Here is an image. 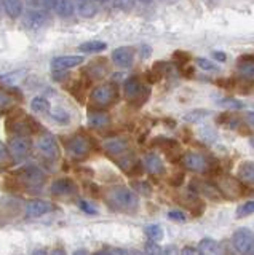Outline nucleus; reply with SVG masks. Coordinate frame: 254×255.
<instances>
[{"label":"nucleus","mask_w":254,"mask_h":255,"mask_svg":"<svg viewBox=\"0 0 254 255\" xmlns=\"http://www.w3.org/2000/svg\"><path fill=\"white\" fill-rule=\"evenodd\" d=\"M54 2H30L22 16V26L26 29H40L50 19V8Z\"/></svg>","instance_id":"1"},{"label":"nucleus","mask_w":254,"mask_h":255,"mask_svg":"<svg viewBox=\"0 0 254 255\" xmlns=\"http://www.w3.org/2000/svg\"><path fill=\"white\" fill-rule=\"evenodd\" d=\"M109 203H112L117 209L126 211V212H134L139 206V198L133 190L126 187H114L109 190L107 193Z\"/></svg>","instance_id":"2"},{"label":"nucleus","mask_w":254,"mask_h":255,"mask_svg":"<svg viewBox=\"0 0 254 255\" xmlns=\"http://www.w3.org/2000/svg\"><path fill=\"white\" fill-rule=\"evenodd\" d=\"M13 175L21 182L22 187L40 188L45 183V174L37 166H22Z\"/></svg>","instance_id":"3"},{"label":"nucleus","mask_w":254,"mask_h":255,"mask_svg":"<svg viewBox=\"0 0 254 255\" xmlns=\"http://www.w3.org/2000/svg\"><path fill=\"white\" fill-rule=\"evenodd\" d=\"M232 244L240 255H254V233L250 228H238L232 236Z\"/></svg>","instance_id":"4"},{"label":"nucleus","mask_w":254,"mask_h":255,"mask_svg":"<svg viewBox=\"0 0 254 255\" xmlns=\"http://www.w3.org/2000/svg\"><path fill=\"white\" fill-rule=\"evenodd\" d=\"M10 155L16 163H22L29 158L32 150V142L29 137H13L10 140Z\"/></svg>","instance_id":"5"},{"label":"nucleus","mask_w":254,"mask_h":255,"mask_svg":"<svg viewBox=\"0 0 254 255\" xmlns=\"http://www.w3.org/2000/svg\"><path fill=\"white\" fill-rule=\"evenodd\" d=\"M117 99V90L112 85H101L91 91V101L99 107H107Z\"/></svg>","instance_id":"6"},{"label":"nucleus","mask_w":254,"mask_h":255,"mask_svg":"<svg viewBox=\"0 0 254 255\" xmlns=\"http://www.w3.org/2000/svg\"><path fill=\"white\" fill-rule=\"evenodd\" d=\"M37 148L46 159H51V161H54V159L59 158V145H58L56 139H54L51 134L42 135V137L37 140Z\"/></svg>","instance_id":"7"},{"label":"nucleus","mask_w":254,"mask_h":255,"mask_svg":"<svg viewBox=\"0 0 254 255\" xmlns=\"http://www.w3.org/2000/svg\"><path fill=\"white\" fill-rule=\"evenodd\" d=\"M123 90H125L126 98H128L130 101L139 99V106L141 104H144L146 99L149 98V96H142V91H147V90H144V86H142V83L139 82L138 77H131V78L126 80L125 85H123Z\"/></svg>","instance_id":"8"},{"label":"nucleus","mask_w":254,"mask_h":255,"mask_svg":"<svg viewBox=\"0 0 254 255\" xmlns=\"http://www.w3.org/2000/svg\"><path fill=\"white\" fill-rule=\"evenodd\" d=\"M67 151L72 158L83 159L90 153V145L83 137H72L67 142Z\"/></svg>","instance_id":"9"},{"label":"nucleus","mask_w":254,"mask_h":255,"mask_svg":"<svg viewBox=\"0 0 254 255\" xmlns=\"http://www.w3.org/2000/svg\"><path fill=\"white\" fill-rule=\"evenodd\" d=\"M83 62V56H58L51 61V69L54 72H62L80 66Z\"/></svg>","instance_id":"10"},{"label":"nucleus","mask_w":254,"mask_h":255,"mask_svg":"<svg viewBox=\"0 0 254 255\" xmlns=\"http://www.w3.org/2000/svg\"><path fill=\"white\" fill-rule=\"evenodd\" d=\"M133 59H134V51L133 48H128V46H120L114 50L112 53V61L117 64L118 67H130L133 64Z\"/></svg>","instance_id":"11"},{"label":"nucleus","mask_w":254,"mask_h":255,"mask_svg":"<svg viewBox=\"0 0 254 255\" xmlns=\"http://www.w3.org/2000/svg\"><path fill=\"white\" fill-rule=\"evenodd\" d=\"M102 147L106 148V151L109 155H114V156H123L126 155V151H128V142L125 139H107L102 142Z\"/></svg>","instance_id":"12"},{"label":"nucleus","mask_w":254,"mask_h":255,"mask_svg":"<svg viewBox=\"0 0 254 255\" xmlns=\"http://www.w3.org/2000/svg\"><path fill=\"white\" fill-rule=\"evenodd\" d=\"M77 191L75 183L70 179H58L51 183V193L58 196H70Z\"/></svg>","instance_id":"13"},{"label":"nucleus","mask_w":254,"mask_h":255,"mask_svg":"<svg viewBox=\"0 0 254 255\" xmlns=\"http://www.w3.org/2000/svg\"><path fill=\"white\" fill-rule=\"evenodd\" d=\"M182 163L187 167V169L194 171V172H203L206 169V161L202 155L194 153V151H189L184 156H182Z\"/></svg>","instance_id":"14"},{"label":"nucleus","mask_w":254,"mask_h":255,"mask_svg":"<svg viewBox=\"0 0 254 255\" xmlns=\"http://www.w3.org/2000/svg\"><path fill=\"white\" fill-rule=\"evenodd\" d=\"M50 211H51V204L43 201V199H32V201L27 203V207H26V212L29 217H40V215Z\"/></svg>","instance_id":"15"},{"label":"nucleus","mask_w":254,"mask_h":255,"mask_svg":"<svg viewBox=\"0 0 254 255\" xmlns=\"http://www.w3.org/2000/svg\"><path fill=\"white\" fill-rule=\"evenodd\" d=\"M88 125L93 128H106L110 125V117L104 110H90Z\"/></svg>","instance_id":"16"},{"label":"nucleus","mask_w":254,"mask_h":255,"mask_svg":"<svg viewBox=\"0 0 254 255\" xmlns=\"http://www.w3.org/2000/svg\"><path fill=\"white\" fill-rule=\"evenodd\" d=\"M198 254L200 255H222L219 244L214 241L213 238H203L200 243H198Z\"/></svg>","instance_id":"17"},{"label":"nucleus","mask_w":254,"mask_h":255,"mask_svg":"<svg viewBox=\"0 0 254 255\" xmlns=\"http://www.w3.org/2000/svg\"><path fill=\"white\" fill-rule=\"evenodd\" d=\"M144 166H146V169H147L150 174L160 175V174L165 172L163 161L160 159V156L155 155V153H149V155H146V158H144Z\"/></svg>","instance_id":"18"},{"label":"nucleus","mask_w":254,"mask_h":255,"mask_svg":"<svg viewBox=\"0 0 254 255\" xmlns=\"http://www.w3.org/2000/svg\"><path fill=\"white\" fill-rule=\"evenodd\" d=\"M238 179L254 185V161H245L238 166Z\"/></svg>","instance_id":"19"},{"label":"nucleus","mask_w":254,"mask_h":255,"mask_svg":"<svg viewBox=\"0 0 254 255\" xmlns=\"http://www.w3.org/2000/svg\"><path fill=\"white\" fill-rule=\"evenodd\" d=\"M75 6H77V13L80 14L82 18H93V16L98 13L96 2H88V0H85V2H77Z\"/></svg>","instance_id":"20"},{"label":"nucleus","mask_w":254,"mask_h":255,"mask_svg":"<svg viewBox=\"0 0 254 255\" xmlns=\"http://www.w3.org/2000/svg\"><path fill=\"white\" fill-rule=\"evenodd\" d=\"M74 8L75 3L74 2H67V0H61V2H54L53 3V10L56 11L61 18H69V16L74 14Z\"/></svg>","instance_id":"21"},{"label":"nucleus","mask_w":254,"mask_h":255,"mask_svg":"<svg viewBox=\"0 0 254 255\" xmlns=\"http://www.w3.org/2000/svg\"><path fill=\"white\" fill-rule=\"evenodd\" d=\"M3 11L13 19L19 18L22 14V2H18V0H6V2H3Z\"/></svg>","instance_id":"22"},{"label":"nucleus","mask_w":254,"mask_h":255,"mask_svg":"<svg viewBox=\"0 0 254 255\" xmlns=\"http://www.w3.org/2000/svg\"><path fill=\"white\" fill-rule=\"evenodd\" d=\"M107 48V43L99 42V40H90V42H85L78 46V50L82 53H101Z\"/></svg>","instance_id":"23"},{"label":"nucleus","mask_w":254,"mask_h":255,"mask_svg":"<svg viewBox=\"0 0 254 255\" xmlns=\"http://www.w3.org/2000/svg\"><path fill=\"white\" fill-rule=\"evenodd\" d=\"M211 112L210 110H205V109H195V110H190L184 115V120L187 123H198L202 122V120L208 118Z\"/></svg>","instance_id":"24"},{"label":"nucleus","mask_w":254,"mask_h":255,"mask_svg":"<svg viewBox=\"0 0 254 255\" xmlns=\"http://www.w3.org/2000/svg\"><path fill=\"white\" fill-rule=\"evenodd\" d=\"M30 109H32L35 114H46V112L51 110L50 102L45 98H42V96H37V98L30 101Z\"/></svg>","instance_id":"25"},{"label":"nucleus","mask_w":254,"mask_h":255,"mask_svg":"<svg viewBox=\"0 0 254 255\" xmlns=\"http://www.w3.org/2000/svg\"><path fill=\"white\" fill-rule=\"evenodd\" d=\"M50 117L54 120V122H58L61 125H67L70 122V114L62 107H54L50 110Z\"/></svg>","instance_id":"26"},{"label":"nucleus","mask_w":254,"mask_h":255,"mask_svg":"<svg viewBox=\"0 0 254 255\" xmlns=\"http://www.w3.org/2000/svg\"><path fill=\"white\" fill-rule=\"evenodd\" d=\"M152 145H154V147H160V148L166 150V153H168V151L176 150V148L179 147L176 140L166 139V137H155V139L152 140Z\"/></svg>","instance_id":"27"},{"label":"nucleus","mask_w":254,"mask_h":255,"mask_svg":"<svg viewBox=\"0 0 254 255\" xmlns=\"http://www.w3.org/2000/svg\"><path fill=\"white\" fill-rule=\"evenodd\" d=\"M146 235H147V238L150 239V241L158 243V241H162V238H163V230H162L160 225H147L146 227Z\"/></svg>","instance_id":"28"},{"label":"nucleus","mask_w":254,"mask_h":255,"mask_svg":"<svg viewBox=\"0 0 254 255\" xmlns=\"http://www.w3.org/2000/svg\"><path fill=\"white\" fill-rule=\"evenodd\" d=\"M254 214V199H251V201H246L243 203L240 207L237 209V217H246V215H251Z\"/></svg>","instance_id":"29"},{"label":"nucleus","mask_w":254,"mask_h":255,"mask_svg":"<svg viewBox=\"0 0 254 255\" xmlns=\"http://www.w3.org/2000/svg\"><path fill=\"white\" fill-rule=\"evenodd\" d=\"M238 72H240V74L246 78H253L254 77V62H248V61L240 62Z\"/></svg>","instance_id":"30"},{"label":"nucleus","mask_w":254,"mask_h":255,"mask_svg":"<svg viewBox=\"0 0 254 255\" xmlns=\"http://www.w3.org/2000/svg\"><path fill=\"white\" fill-rule=\"evenodd\" d=\"M195 61H197V66L200 67V69H203V70H206V72H218V70H219V67L216 66V64L211 62L210 59H205V58H197Z\"/></svg>","instance_id":"31"},{"label":"nucleus","mask_w":254,"mask_h":255,"mask_svg":"<svg viewBox=\"0 0 254 255\" xmlns=\"http://www.w3.org/2000/svg\"><path fill=\"white\" fill-rule=\"evenodd\" d=\"M190 59H192V56H190L189 53H186V51H182V50L174 51V54H173V61L182 64V66H186L187 62H190Z\"/></svg>","instance_id":"32"},{"label":"nucleus","mask_w":254,"mask_h":255,"mask_svg":"<svg viewBox=\"0 0 254 255\" xmlns=\"http://www.w3.org/2000/svg\"><path fill=\"white\" fill-rule=\"evenodd\" d=\"M131 187L134 190H138L139 193H142L144 196H149L150 193H152V188H150V185H149V183H146V182H133Z\"/></svg>","instance_id":"33"},{"label":"nucleus","mask_w":254,"mask_h":255,"mask_svg":"<svg viewBox=\"0 0 254 255\" xmlns=\"http://www.w3.org/2000/svg\"><path fill=\"white\" fill-rule=\"evenodd\" d=\"M146 255H163V249L157 243L149 241L146 244Z\"/></svg>","instance_id":"34"},{"label":"nucleus","mask_w":254,"mask_h":255,"mask_svg":"<svg viewBox=\"0 0 254 255\" xmlns=\"http://www.w3.org/2000/svg\"><path fill=\"white\" fill-rule=\"evenodd\" d=\"M218 104L222 107H227V109H242L243 107V104L235 99H222V101H218Z\"/></svg>","instance_id":"35"},{"label":"nucleus","mask_w":254,"mask_h":255,"mask_svg":"<svg viewBox=\"0 0 254 255\" xmlns=\"http://www.w3.org/2000/svg\"><path fill=\"white\" fill-rule=\"evenodd\" d=\"M10 159V150L5 147L3 142H0V164H5Z\"/></svg>","instance_id":"36"},{"label":"nucleus","mask_w":254,"mask_h":255,"mask_svg":"<svg viewBox=\"0 0 254 255\" xmlns=\"http://www.w3.org/2000/svg\"><path fill=\"white\" fill-rule=\"evenodd\" d=\"M168 219L176 220V222H184L186 220V214L181 211H170L168 212Z\"/></svg>","instance_id":"37"},{"label":"nucleus","mask_w":254,"mask_h":255,"mask_svg":"<svg viewBox=\"0 0 254 255\" xmlns=\"http://www.w3.org/2000/svg\"><path fill=\"white\" fill-rule=\"evenodd\" d=\"M78 206L82 207V209L86 212V214H90V215H96L98 214V211H96V207H93L91 204H88V203H85V201H80L78 203Z\"/></svg>","instance_id":"38"},{"label":"nucleus","mask_w":254,"mask_h":255,"mask_svg":"<svg viewBox=\"0 0 254 255\" xmlns=\"http://www.w3.org/2000/svg\"><path fill=\"white\" fill-rule=\"evenodd\" d=\"M146 75H147V80H149L150 83H157L158 80H160V78L163 77L162 74H158V72H157V70H154V69H152V70H149Z\"/></svg>","instance_id":"39"},{"label":"nucleus","mask_w":254,"mask_h":255,"mask_svg":"<svg viewBox=\"0 0 254 255\" xmlns=\"http://www.w3.org/2000/svg\"><path fill=\"white\" fill-rule=\"evenodd\" d=\"M181 255H200V254H198V249H194V247L186 246L184 249L181 251Z\"/></svg>","instance_id":"40"},{"label":"nucleus","mask_w":254,"mask_h":255,"mask_svg":"<svg viewBox=\"0 0 254 255\" xmlns=\"http://www.w3.org/2000/svg\"><path fill=\"white\" fill-rule=\"evenodd\" d=\"M163 255H181V252L174 246H168L163 249Z\"/></svg>","instance_id":"41"},{"label":"nucleus","mask_w":254,"mask_h":255,"mask_svg":"<svg viewBox=\"0 0 254 255\" xmlns=\"http://www.w3.org/2000/svg\"><path fill=\"white\" fill-rule=\"evenodd\" d=\"M174 177H176V179H170V183H171V185L179 187L181 183H182V180H184V174H182V172H181V174H176Z\"/></svg>","instance_id":"42"},{"label":"nucleus","mask_w":254,"mask_h":255,"mask_svg":"<svg viewBox=\"0 0 254 255\" xmlns=\"http://www.w3.org/2000/svg\"><path fill=\"white\" fill-rule=\"evenodd\" d=\"M213 58H214V59H218V61H221V62H224V61L227 59V56H226V53H222V51H214V53H213Z\"/></svg>","instance_id":"43"},{"label":"nucleus","mask_w":254,"mask_h":255,"mask_svg":"<svg viewBox=\"0 0 254 255\" xmlns=\"http://www.w3.org/2000/svg\"><path fill=\"white\" fill-rule=\"evenodd\" d=\"M246 120H248V123L254 128V112H250V114L246 115Z\"/></svg>","instance_id":"44"},{"label":"nucleus","mask_w":254,"mask_h":255,"mask_svg":"<svg viewBox=\"0 0 254 255\" xmlns=\"http://www.w3.org/2000/svg\"><path fill=\"white\" fill-rule=\"evenodd\" d=\"M74 255H90V254H88V251H85V249H78V251L74 252Z\"/></svg>","instance_id":"45"},{"label":"nucleus","mask_w":254,"mask_h":255,"mask_svg":"<svg viewBox=\"0 0 254 255\" xmlns=\"http://www.w3.org/2000/svg\"><path fill=\"white\" fill-rule=\"evenodd\" d=\"M126 255H146V254H141L138 251H126Z\"/></svg>","instance_id":"46"},{"label":"nucleus","mask_w":254,"mask_h":255,"mask_svg":"<svg viewBox=\"0 0 254 255\" xmlns=\"http://www.w3.org/2000/svg\"><path fill=\"white\" fill-rule=\"evenodd\" d=\"M32 255H48V254H46V252H45L43 249H38V251H35V252H34Z\"/></svg>","instance_id":"47"},{"label":"nucleus","mask_w":254,"mask_h":255,"mask_svg":"<svg viewBox=\"0 0 254 255\" xmlns=\"http://www.w3.org/2000/svg\"><path fill=\"white\" fill-rule=\"evenodd\" d=\"M50 255H66L64 252H62V251H59V249H56V251H53Z\"/></svg>","instance_id":"48"},{"label":"nucleus","mask_w":254,"mask_h":255,"mask_svg":"<svg viewBox=\"0 0 254 255\" xmlns=\"http://www.w3.org/2000/svg\"><path fill=\"white\" fill-rule=\"evenodd\" d=\"M251 147H253V150H254V137L251 139Z\"/></svg>","instance_id":"49"}]
</instances>
